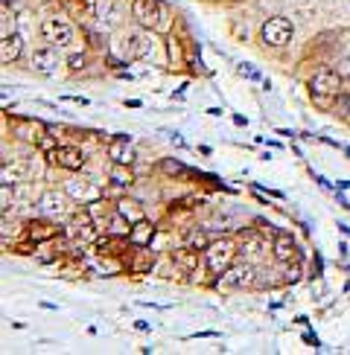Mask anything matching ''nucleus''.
<instances>
[{
  "label": "nucleus",
  "instance_id": "obj_1",
  "mask_svg": "<svg viewBox=\"0 0 350 355\" xmlns=\"http://www.w3.org/2000/svg\"><path fill=\"white\" fill-rule=\"evenodd\" d=\"M132 15L140 26L146 30H170V9H166L161 0H134L132 3Z\"/></svg>",
  "mask_w": 350,
  "mask_h": 355
},
{
  "label": "nucleus",
  "instance_id": "obj_2",
  "mask_svg": "<svg viewBox=\"0 0 350 355\" xmlns=\"http://www.w3.org/2000/svg\"><path fill=\"white\" fill-rule=\"evenodd\" d=\"M292 33H295L292 21L283 18V15H274V18H269V21L263 24L260 38H263V44H269V47H283V44H289Z\"/></svg>",
  "mask_w": 350,
  "mask_h": 355
},
{
  "label": "nucleus",
  "instance_id": "obj_3",
  "mask_svg": "<svg viewBox=\"0 0 350 355\" xmlns=\"http://www.w3.org/2000/svg\"><path fill=\"white\" fill-rule=\"evenodd\" d=\"M41 35H44L50 47L62 50V47H70V41H73V26L64 18H47V21H41Z\"/></svg>",
  "mask_w": 350,
  "mask_h": 355
},
{
  "label": "nucleus",
  "instance_id": "obj_4",
  "mask_svg": "<svg viewBox=\"0 0 350 355\" xmlns=\"http://www.w3.org/2000/svg\"><path fill=\"white\" fill-rule=\"evenodd\" d=\"M204 260H207V268L213 274H225L231 268V260H234V242L222 239V242H210L204 248Z\"/></svg>",
  "mask_w": 350,
  "mask_h": 355
},
{
  "label": "nucleus",
  "instance_id": "obj_5",
  "mask_svg": "<svg viewBox=\"0 0 350 355\" xmlns=\"http://www.w3.org/2000/svg\"><path fill=\"white\" fill-rule=\"evenodd\" d=\"M219 286L225 289H254L257 286V271L251 262H240V265H231L225 274H222Z\"/></svg>",
  "mask_w": 350,
  "mask_h": 355
},
{
  "label": "nucleus",
  "instance_id": "obj_6",
  "mask_svg": "<svg viewBox=\"0 0 350 355\" xmlns=\"http://www.w3.org/2000/svg\"><path fill=\"white\" fill-rule=\"evenodd\" d=\"M339 88H342V73H335V70H330V67H321L318 73L310 79V91H313V96H335L339 93Z\"/></svg>",
  "mask_w": 350,
  "mask_h": 355
},
{
  "label": "nucleus",
  "instance_id": "obj_7",
  "mask_svg": "<svg viewBox=\"0 0 350 355\" xmlns=\"http://www.w3.org/2000/svg\"><path fill=\"white\" fill-rule=\"evenodd\" d=\"M123 53L129 55V59H149V55L155 53V44H152L143 33L132 30V33L123 35Z\"/></svg>",
  "mask_w": 350,
  "mask_h": 355
},
{
  "label": "nucleus",
  "instance_id": "obj_8",
  "mask_svg": "<svg viewBox=\"0 0 350 355\" xmlns=\"http://www.w3.org/2000/svg\"><path fill=\"white\" fill-rule=\"evenodd\" d=\"M50 161L59 163L62 169H70V172H76V169L85 166V154H82L76 146H55L50 152Z\"/></svg>",
  "mask_w": 350,
  "mask_h": 355
},
{
  "label": "nucleus",
  "instance_id": "obj_9",
  "mask_svg": "<svg viewBox=\"0 0 350 355\" xmlns=\"http://www.w3.org/2000/svg\"><path fill=\"white\" fill-rule=\"evenodd\" d=\"M67 195V192H64ZM62 192H55V190H47L44 195H41V201H38V207H41V212L44 216H50V219H62L64 212H67V198H64Z\"/></svg>",
  "mask_w": 350,
  "mask_h": 355
},
{
  "label": "nucleus",
  "instance_id": "obj_10",
  "mask_svg": "<svg viewBox=\"0 0 350 355\" xmlns=\"http://www.w3.org/2000/svg\"><path fill=\"white\" fill-rule=\"evenodd\" d=\"M59 47H44V50H35L33 53V70L38 73H53L55 67H59Z\"/></svg>",
  "mask_w": 350,
  "mask_h": 355
},
{
  "label": "nucleus",
  "instance_id": "obj_11",
  "mask_svg": "<svg viewBox=\"0 0 350 355\" xmlns=\"http://www.w3.org/2000/svg\"><path fill=\"white\" fill-rule=\"evenodd\" d=\"M64 192L73 198V201H88V198H94L96 195V190H94V183L91 181H85V178H70L67 183H64Z\"/></svg>",
  "mask_w": 350,
  "mask_h": 355
},
{
  "label": "nucleus",
  "instance_id": "obj_12",
  "mask_svg": "<svg viewBox=\"0 0 350 355\" xmlns=\"http://www.w3.org/2000/svg\"><path fill=\"white\" fill-rule=\"evenodd\" d=\"M295 253H298L295 239H292L289 233H280L274 239V260L277 262H292V260H295Z\"/></svg>",
  "mask_w": 350,
  "mask_h": 355
},
{
  "label": "nucleus",
  "instance_id": "obj_13",
  "mask_svg": "<svg viewBox=\"0 0 350 355\" xmlns=\"http://www.w3.org/2000/svg\"><path fill=\"white\" fill-rule=\"evenodd\" d=\"M152 236H155V227H152V221H146V219H140V221H134L132 224V230H129V239L134 245H149L152 242Z\"/></svg>",
  "mask_w": 350,
  "mask_h": 355
},
{
  "label": "nucleus",
  "instance_id": "obj_14",
  "mask_svg": "<svg viewBox=\"0 0 350 355\" xmlns=\"http://www.w3.org/2000/svg\"><path fill=\"white\" fill-rule=\"evenodd\" d=\"M173 262L181 268V271L193 274L195 265H199V253H195V248H178V251L173 253Z\"/></svg>",
  "mask_w": 350,
  "mask_h": 355
},
{
  "label": "nucleus",
  "instance_id": "obj_15",
  "mask_svg": "<svg viewBox=\"0 0 350 355\" xmlns=\"http://www.w3.org/2000/svg\"><path fill=\"white\" fill-rule=\"evenodd\" d=\"M21 55V38L18 35H3V41H0V59H3V64L15 62Z\"/></svg>",
  "mask_w": 350,
  "mask_h": 355
},
{
  "label": "nucleus",
  "instance_id": "obj_16",
  "mask_svg": "<svg viewBox=\"0 0 350 355\" xmlns=\"http://www.w3.org/2000/svg\"><path fill=\"white\" fill-rule=\"evenodd\" d=\"M108 154L114 163H129V137L125 134H117V140L108 146Z\"/></svg>",
  "mask_w": 350,
  "mask_h": 355
},
{
  "label": "nucleus",
  "instance_id": "obj_17",
  "mask_svg": "<svg viewBox=\"0 0 350 355\" xmlns=\"http://www.w3.org/2000/svg\"><path fill=\"white\" fill-rule=\"evenodd\" d=\"M243 253H245L248 260H257V257H263V253H265V242H263L260 236H248L245 242H243Z\"/></svg>",
  "mask_w": 350,
  "mask_h": 355
},
{
  "label": "nucleus",
  "instance_id": "obj_18",
  "mask_svg": "<svg viewBox=\"0 0 350 355\" xmlns=\"http://www.w3.org/2000/svg\"><path fill=\"white\" fill-rule=\"evenodd\" d=\"M117 212H120V216L129 219L132 224L143 219V212H140V207H137L134 201H129V198H123V201H117Z\"/></svg>",
  "mask_w": 350,
  "mask_h": 355
},
{
  "label": "nucleus",
  "instance_id": "obj_19",
  "mask_svg": "<svg viewBox=\"0 0 350 355\" xmlns=\"http://www.w3.org/2000/svg\"><path fill=\"white\" fill-rule=\"evenodd\" d=\"M30 236L35 239V242H44V239H53L55 236V227L47 224V221H33L30 224Z\"/></svg>",
  "mask_w": 350,
  "mask_h": 355
},
{
  "label": "nucleus",
  "instance_id": "obj_20",
  "mask_svg": "<svg viewBox=\"0 0 350 355\" xmlns=\"http://www.w3.org/2000/svg\"><path fill=\"white\" fill-rule=\"evenodd\" d=\"M15 131H18L21 140H30V143H35L38 134H41V125H38V122H21Z\"/></svg>",
  "mask_w": 350,
  "mask_h": 355
},
{
  "label": "nucleus",
  "instance_id": "obj_21",
  "mask_svg": "<svg viewBox=\"0 0 350 355\" xmlns=\"http://www.w3.org/2000/svg\"><path fill=\"white\" fill-rule=\"evenodd\" d=\"M125 163H117L114 169H111V181L117 183V187H125V183H132V172L129 169H123Z\"/></svg>",
  "mask_w": 350,
  "mask_h": 355
},
{
  "label": "nucleus",
  "instance_id": "obj_22",
  "mask_svg": "<svg viewBox=\"0 0 350 355\" xmlns=\"http://www.w3.org/2000/svg\"><path fill=\"white\" fill-rule=\"evenodd\" d=\"M187 245L195 248V251L207 248V236H204V230H193V233H187Z\"/></svg>",
  "mask_w": 350,
  "mask_h": 355
},
{
  "label": "nucleus",
  "instance_id": "obj_23",
  "mask_svg": "<svg viewBox=\"0 0 350 355\" xmlns=\"http://www.w3.org/2000/svg\"><path fill=\"white\" fill-rule=\"evenodd\" d=\"M12 30H15V21H12V15H9V6H3V24H0V33L12 35Z\"/></svg>",
  "mask_w": 350,
  "mask_h": 355
},
{
  "label": "nucleus",
  "instance_id": "obj_24",
  "mask_svg": "<svg viewBox=\"0 0 350 355\" xmlns=\"http://www.w3.org/2000/svg\"><path fill=\"white\" fill-rule=\"evenodd\" d=\"M12 210V192H9V183H3V216H9Z\"/></svg>",
  "mask_w": 350,
  "mask_h": 355
},
{
  "label": "nucleus",
  "instance_id": "obj_25",
  "mask_svg": "<svg viewBox=\"0 0 350 355\" xmlns=\"http://www.w3.org/2000/svg\"><path fill=\"white\" fill-rule=\"evenodd\" d=\"M339 73H342V76H350V59L342 62V70H339Z\"/></svg>",
  "mask_w": 350,
  "mask_h": 355
},
{
  "label": "nucleus",
  "instance_id": "obj_26",
  "mask_svg": "<svg viewBox=\"0 0 350 355\" xmlns=\"http://www.w3.org/2000/svg\"><path fill=\"white\" fill-rule=\"evenodd\" d=\"M292 3H306V0H292Z\"/></svg>",
  "mask_w": 350,
  "mask_h": 355
}]
</instances>
